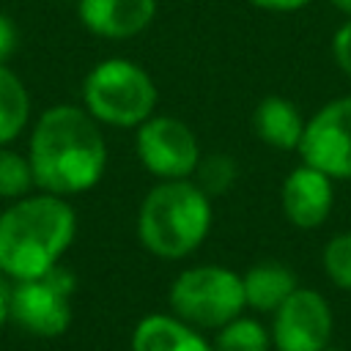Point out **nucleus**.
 <instances>
[{"mask_svg": "<svg viewBox=\"0 0 351 351\" xmlns=\"http://www.w3.org/2000/svg\"><path fill=\"white\" fill-rule=\"evenodd\" d=\"M332 52H335V60L337 66L351 77V16L348 22L335 33V41H332Z\"/></svg>", "mask_w": 351, "mask_h": 351, "instance_id": "obj_20", "label": "nucleus"}, {"mask_svg": "<svg viewBox=\"0 0 351 351\" xmlns=\"http://www.w3.org/2000/svg\"><path fill=\"white\" fill-rule=\"evenodd\" d=\"M33 167L30 159L0 145V197L8 200H19L27 195V189L33 186Z\"/></svg>", "mask_w": 351, "mask_h": 351, "instance_id": "obj_17", "label": "nucleus"}, {"mask_svg": "<svg viewBox=\"0 0 351 351\" xmlns=\"http://www.w3.org/2000/svg\"><path fill=\"white\" fill-rule=\"evenodd\" d=\"M85 110L110 126H140L154 115L156 85L148 71L126 58L96 63L82 82Z\"/></svg>", "mask_w": 351, "mask_h": 351, "instance_id": "obj_4", "label": "nucleus"}, {"mask_svg": "<svg viewBox=\"0 0 351 351\" xmlns=\"http://www.w3.org/2000/svg\"><path fill=\"white\" fill-rule=\"evenodd\" d=\"M71 271L55 266L41 277L16 280L11 288V318L30 335L58 337L71 324Z\"/></svg>", "mask_w": 351, "mask_h": 351, "instance_id": "obj_6", "label": "nucleus"}, {"mask_svg": "<svg viewBox=\"0 0 351 351\" xmlns=\"http://www.w3.org/2000/svg\"><path fill=\"white\" fill-rule=\"evenodd\" d=\"M269 332L255 318H233L219 326L214 351H269Z\"/></svg>", "mask_w": 351, "mask_h": 351, "instance_id": "obj_16", "label": "nucleus"}, {"mask_svg": "<svg viewBox=\"0 0 351 351\" xmlns=\"http://www.w3.org/2000/svg\"><path fill=\"white\" fill-rule=\"evenodd\" d=\"M250 3L263 11H299L313 0H250Z\"/></svg>", "mask_w": 351, "mask_h": 351, "instance_id": "obj_22", "label": "nucleus"}, {"mask_svg": "<svg viewBox=\"0 0 351 351\" xmlns=\"http://www.w3.org/2000/svg\"><path fill=\"white\" fill-rule=\"evenodd\" d=\"M137 156L151 176L178 181L195 176L200 165V145L184 121L173 115H151L137 126Z\"/></svg>", "mask_w": 351, "mask_h": 351, "instance_id": "obj_7", "label": "nucleus"}, {"mask_svg": "<svg viewBox=\"0 0 351 351\" xmlns=\"http://www.w3.org/2000/svg\"><path fill=\"white\" fill-rule=\"evenodd\" d=\"M132 351H214L192 324L178 315H145L132 332Z\"/></svg>", "mask_w": 351, "mask_h": 351, "instance_id": "obj_12", "label": "nucleus"}, {"mask_svg": "<svg viewBox=\"0 0 351 351\" xmlns=\"http://www.w3.org/2000/svg\"><path fill=\"white\" fill-rule=\"evenodd\" d=\"M208 228L211 197L189 178L159 181L140 203L137 236L156 258H186L203 244Z\"/></svg>", "mask_w": 351, "mask_h": 351, "instance_id": "obj_3", "label": "nucleus"}, {"mask_svg": "<svg viewBox=\"0 0 351 351\" xmlns=\"http://www.w3.org/2000/svg\"><path fill=\"white\" fill-rule=\"evenodd\" d=\"M244 285L233 269L225 266H192L181 271L170 285L173 313L203 329H219L239 318L244 310Z\"/></svg>", "mask_w": 351, "mask_h": 351, "instance_id": "obj_5", "label": "nucleus"}, {"mask_svg": "<svg viewBox=\"0 0 351 351\" xmlns=\"http://www.w3.org/2000/svg\"><path fill=\"white\" fill-rule=\"evenodd\" d=\"M11 318V285L0 277V326Z\"/></svg>", "mask_w": 351, "mask_h": 351, "instance_id": "obj_23", "label": "nucleus"}, {"mask_svg": "<svg viewBox=\"0 0 351 351\" xmlns=\"http://www.w3.org/2000/svg\"><path fill=\"white\" fill-rule=\"evenodd\" d=\"M304 165L335 178H351V96L332 99L307 123L299 143Z\"/></svg>", "mask_w": 351, "mask_h": 351, "instance_id": "obj_8", "label": "nucleus"}, {"mask_svg": "<svg viewBox=\"0 0 351 351\" xmlns=\"http://www.w3.org/2000/svg\"><path fill=\"white\" fill-rule=\"evenodd\" d=\"M77 233L74 208L60 195H25L0 214V271L11 280L41 277L58 266Z\"/></svg>", "mask_w": 351, "mask_h": 351, "instance_id": "obj_2", "label": "nucleus"}, {"mask_svg": "<svg viewBox=\"0 0 351 351\" xmlns=\"http://www.w3.org/2000/svg\"><path fill=\"white\" fill-rule=\"evenodd\" d=\"M80 22L101 38H132L156 14V0H77Z\"/></svg>", "mask_w": 351, "mask_h": 351, "instance_id": "obj_11", "label": "nucleus"}, {"mask_svg": "<svg viewBox=\"0 0 351 351\" xmlns=\"http://www.w3.org/2000/svg\"><path fill=\"white\" fill-rule=\"evenodd\" d=\"M304 118L299 112V107L282 96H266L263 101H258L255 112H252V129L255 134L280 151H296L304 134Z\"/></svg>", "mask_w": 351, "mask_h": 351, "instance_id": "obj_13", "label": "nucleus"}, {"mask_svg": "<svg viewBox=\"0 0 351 351\" xmlns=\"http://www.w3.org/2000/svg\"><path fill=\"white\" fill-rule=\"evenodd\" d=\"M280 200H282V211L291 225L313 230V228L324 225L332 211V203H335L332 178L302 162L285 178Z\"/></svg>", "mask_w": 351, "mask_h": 351, "instance_id": "obj_10", "label": "nucleus"}, {"mask_svg": "<svg viewBox=\"0 0 351 351\" xmlns=\"http://www.w3.org/2000/svg\"><path fill=\"white\" fill-rule=\"evenodd\" d=\"M332 337L329 302L313 288H296L277 310L271 343L277 351H326Z\"/></svg>", "mask_w": 351, "mask_h": 351, "instance_id": "obj_9", "label": "nucleus"}, {"mask_svg": "<svg viewBox=\"0 0 351 351\" xmlns=\"http://www.w3.org/2000/svg\"><path fill=\"white\" fill-rule=\"evenodd\" d=\"M332 5H335V8H340L343 14H348V16H351V0H332Z\"/></svg>", "mask_w": 351, "mask_h": 351, "instance_id": "obj_24", "label": "nucleus"}, {"mask_svg": "<svg viewBox=\"0 0 351 351\" xmlns=\"http://www.w3.org/2000/svg\"><path fill=\"white\" fill-rule=\"evenodd\" d=\"M33 181L49 195H77L99 184L107 167V143L96 118L74 104L44 110L30 134Z\"/></svg>", "mask_w": 351, "mask_h": 351, "instance_id": "obj_1", "label": "nucleus"}, {"mask_svg": "<svg viewBox=\"0 0 351 351\" xmlns=\"http://www.w3.org/2000/svg\"><path fill=\"white\" fill-rule=\"evenodd\" d=\"M30 118V96L25 82L0 63V145H8L27 126Z\"/></svg>", "mask_w": 351, "mask_h": 351, "instance_id": "obj_15", "label": "nucleus"}, {"mask_svg": "<svg viewBox=\"0 0 351 351\" xmlns=\"http://www.w3.org/2000/svg\"><path fill=\"white\" fill-rule=\"evenodd\" d=\"M241 285H244V302L261 313H274L299 288L293 271L277 261H263L247 269Z\"/></svg>", "mask_w": 351, "mask_h": 351, "instance_id": "obj_14", "label": "nucleus"}, {"mask_svg": "<svg viewBox=\"0 0 351 351\" xmlns=\"http://www.w3.org/2000/svg\"><path fill=\"white\" fill-rule=\"evenodd\" d=\"M324 271L337 288L351 291V230L329 239L324 247Z\"/></svg>", "mask_w": 351, "mask_h": 351, "instance_id": "obj_19", "label": "nucleus"}, {"mask_svg": "<svg viewBox=\"0 0 351 351\" xmlns=\"http://www.w3.org/2000/svg\"><path fill=\"white\" fill-rule=\"evenodd\" d=\"M197 176H195V184L208 195V197H214V195H225L230 186H233V181H236V162L230 159V156H225V154H211V156H200V165H197V170H195Z\"/></svg>", "mask_w": 351, "mask_h": 351, "instance_id": "obj_18", "label": "nucleus"}, {"mask_svg": "<svg viewBox=\"0 0 351 351\" xmlns=\"http://www.w3.org/2000/svg\"><path fill=\"white\" fill-rule=\"evenodd\" d=\"M14 49H16V27L5 14H0V63H5Z\"/></svg>", "mask_w": 351, "mask_h": 351, "instance_id": "obj_21", "label": "nucleus"}]
</instances>
